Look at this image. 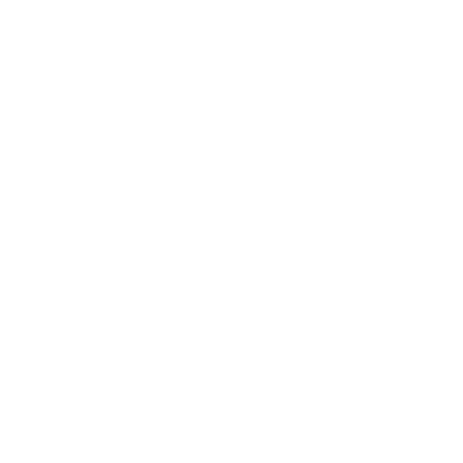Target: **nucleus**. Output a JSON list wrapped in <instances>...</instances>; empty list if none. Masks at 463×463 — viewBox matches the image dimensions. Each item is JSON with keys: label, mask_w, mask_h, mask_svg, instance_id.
<instances>
[]
</instances>
